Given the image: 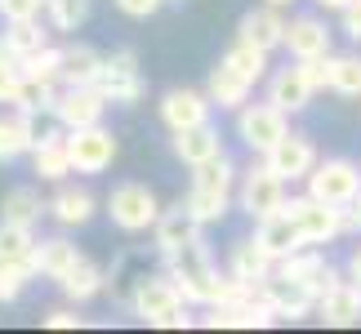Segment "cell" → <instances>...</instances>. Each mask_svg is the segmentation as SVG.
<instances>
[{
  "label": "cell",
  "instance_id": "1",
  "mask_svg": "<svg viewBox=\"0 0 361 334\" xmlns=\"http://www.w3.org/2000/svg\"><path fill=\"white\" fill-rule=\"evenodd\" d=\"M165 276L178 285V295H183L192 308H214V303L237 299L241 290H250V285H237L228 272L214 268L205 241H192L183 249H174V254H165Z\"/></svg>",
  "mask_w": 361,
  "mask_h": 334
},
{
  "label": "cell",
  "instance_id": "2",
  "mask_svg": "<svg viewBox=\"0 0 361 334\" xmlns=\"http://www.w3.org/2000/svg\"><path fill=\"white\" fill-rule=\"evenodd\" d=\"M232 197H237V165H232L228 151H224V156H214V161H205V165L192 170V187H188L183 205L197 214V223L205 228V223H219L228 214Z\"/></svg>",
  "mask_w": 361,
  "mask_h": 334
},
{
  "label": "cell",
  "instance_id": "3",
  "mask_svg": "<svg viewBox=\"0 0 361 334\" xmlns=\"http://www.w3.org/2000/svg\"><path fill=\"white\" fill-rule=\"evenodd\" d=\"M130 308H134V316H143L157 330H188L192 326V312H188L192 303L178 295V285L170 276H143L130 295Z\"/></svg>",
  "mask_w": 361,
  "mask_h": 334
},
{
  "label": "cell",
  "instance_id": "4",
  "mask_svg": "<svg viewBox=\"0 0 361 334\" xmlns=\"http://www.w3.org/2000/svg\"><path fill=\"white\" fill-rule=\"evenodd\" d=\"M237 205L250 214V218H268L276 210H286V178L272 170L268 161L250 165V170L237 174Z\"/></svg>",
  "mask_w": 361,
  "mask_h": 334
},
{
  "label": "cell",
  "instance_id": "5",
  "mask_svg": "<svg viewBox=\"0 0 361 334\" xmlns=\"http://www.w3.org/2000/svg\"><path fill=\"white\" fill-rule=\"evenodd\" d=\"M286 134H290V111H281L276 103L263 99V103H241L237 107V138L250 151L268 156Z\"/></svg>",
  "mask_w": 361,
  "mask_h": 334
},
{
  "label": "cell",
  "instance_id": "6",
  "mask_svg": "<svg viewBox=\"0 0 361 334\" xmlns=\"http://www.w3.org/2000/svg\"><path fill=\"white\" fill-rule=\"evenodd\" d=\"M308 183V192L317 201H326V205H353L361 197V165L348 161V156H326V161H317L312 165V174L303 178Z\"/></svg>",
  "mask_w": 361,
  "mask_h": 334
},
{
  "label": "cell",
  "instance_id": "7",
  "mask_svg": "<svg viewBox=\"0 0 361 334\" xmlns=\"http://www.w3.org/2000/svg\"><path fill=\"white\" fill-rule=\"evenodd\" d=\"M107 103H121V107H134L138 99L147 94V80H143V67H138V54L134 49H112L103 54V67H99V80H94Z\"/></svg>",
  "mask_w": 361,
  "mask_h": 334
},
{
  "label": "cell",
  "instance_id": "8",
  "mask_svg": "<svg viewBox=\"0 0 361 334\" xmlns=\"http://www.w3.org/2000/svg\"><path fill=\"white\" fill-rule=\"evenodd\" d=\"M286 214H290V223L299 228L303 245H330L335 236H343V214H339V205L317 201L312 192H303V197H286Z\"/></svg>",
  "mask_w": 361,
  "mask_h": 334
},
{
  "label": "cell",
  "instance_id": "9",
  "mask_svg": "<svg viewBox=\"0 0 361 334\" xmlns=\"http://www.w3.org/2000/svg\"><path fill=\"white\" fill-rule=\"evenodd\" d=\"M107 218L121 232H147L161 218V201L147 183H116L112 197H107Z\"/></svg>",
  "mask_w": 361,
  "mask_h": 334
},
{
  "label": "cell",
  "instance_id": "10",
  "mask_svg": "<svg viewBox=\"0 0 361 334\" xmlns=\"http://www.w3.org/2000/svg\"><path fill=\"white\" fill-rule=\"evenodd\" d=\"M67 151H72L76 174H103V170H112L121 147H116V134L103 130V120H99V125H85V130H67Z\"/></svg>",
  "mask_w": 361,
  "mask_h": 334
},
{
  "label": "cell",
  "instance_id": "11",
  "mask_svg": "<svg viewBox=\"0 0 361 334\" xmlns=\"http://www.w3.org/2000/svg\"><path fill=\"white\" fill-rule=\"evenodd\" d=\"M112 107L107 94L99 85H59V99H54V120L63 130H85V125H99L103 111Z\"/></svg>",
  "mask_w": 361,
  "mask_h": 334
},
{
  "label": "cell",
  "instance_id": "12",
  "mask_svg": "<svg viewBox=\"0 0 361 334\" xmlns=\"http://www.w3.org/2000/svg\"><path fill=\"white\" fill-rule=\"evenodd\" d=\"M263 299H268V308L276 312V321H303L308 312H317V295L303 281L295 276H281L272 272L268 281H263Z\"/></svg>",
  "mask_w": 361,
  "mask_h": 334
},
{
  "label": "cell",
  "instance_id": "13",
  "mask_svg": "<svg viewBox=\"0 0 361 334\" xmlns=\"http://www.w3.org/2000/svg\"><path fill=\"white\" fill-rule=\"evenodd\" d=\"M210 94L205 89H165L161 94V103H157V111H161V120H165V130H192V125H205L210 120Z\"/></svg>",
  "mask_w": 361,
  "mask_h": 334
},
{
  "label": "cell",
  "instance_id": "14",
  "mask_svg": "<svg viewBox=\"0 0 361 334\" xmlns=\"http://www.w3.org/2000/svg\"><path fill=\"white\" fill-rule=\"evenodd\" d=\"M263 161H268L272 170L286 178V183H303V178L312 174V165H317V143H312L308 134L290 130V134H286V138H281V143H276Z\"/></svg>",
  "mask_w": 361,
  "mask_h": 334
},
{
  "label": "cell",
  "instance_id": "15",
  "mask_svg": "<svg viewBox=\"0 0 361 334\" xmlns=\"http://www.w3.org/2000/svg\"><path fill=\"white\" fill-rule=\"evenodd\" d=\"M317 316H322L330 330L361 326V285L353 281V276H339V281L317 299Z\"/></svg>",
  "mask_w": 361,
  "mask_h": 334
},
{
  "label": "cell",
  "instance_id": "16",
  "mask_svg": "<svg viewBox=\"0 0 361 334\" xmlns=\"http://www.w3.org/2000/svg\"><path fill=\"white\" fill-rule=\"evenodd\" d=\"M32 170L40 183H67V174H76L72 151H67V130H45L32 147Z\"/></svg>",
  "mask_w": 361,
  "mask_h": 334
},
{
  "label": "cell",
  "instance_id": "17",
  "mask_svg": "<svg viewBox=\"0 0 361 334\" xmlns=\"http://www.w3.org/2000/svg\"><path fill=\"white\" fill-rule=\"evenodd\" d=\"M312 80H308V72H303V63L295 58V67H276V72L268 76V103H276L281 111H303L312 103Z\"/></svg>",
  "mask_w": 361,
  "mask_h": 334
},
{
  "label": "cell",
  "instance_id": "18",
  "mask_svg": "<svg viewBox=\"0 0 361 334\" xmlns=\"http://www.w3.org/2000/svg\"><path fill=\"white\" fill-rule=\"evenodd\" d=\"M286 27H290V23H286L281 5H259V9H250L245 18H241L237 36L272 54V49H286Z\"/></svg>",
  "mask_w": 361,
  "mask_h": 334
},
{
  "label": "cell",
  "instance_id": "19",
  "mask_svg": "<svg viewBox=\"0 0 361 334\" xmlns=\"http://www.w3.org/2000/svg\"><path fill=\"white\" fill-rule=\"evenodd\" d=\"M152 236H157V249H161V259H165V254H174V249L201 241V223H197V214H192L183 201H178V205H170V210H161Z\"/></svg>",
  "mask_w": 361,
  "mask_h": 334
},
{
  "label": "cell",
  "instance_id": "20",
  "mask_svg": "<svg viewBox=\"0 0 361 334\" xmlns=\"http://www.w3.org/2000/svg\"><path fill=\"white\" fill-rule=\"evenodd\" d=\"M272 268H276V259L255 241V236H250V241H237V245H232V254H228V276L237 285H250V290H259L263 281H268Z\"/></svg>",
  "mask_w": 361,
  "mask_h": 334
},
{
  "label": "cell",
  "instance_id": "21",
  "mask_svg": "<svg viewBox=\"0 0 361 334\" xmlns=\"http://www.w3.org/2000/svg\"><path fill=\"white\" fill-rule=\"evenodd\" d=\"M286 54H290V58H299V63L330 54V27L322 18H312V13L290 18V27H286Z\"/></svg>",
  "mask_w": 361,
  "mask_h": 334
},
{
  "label": "cell",
  "instance_id": "22",
  "mask_svg": "<svg viewBox=\"0 0 361 334\" xmlns=\"http://www.w3.org/2000/svg\"><path fill=\"white\" fill-rule=\"evenodd\" d=\"M174 156L188 165V170H197V165L224 156V138L210 120L205 125H192V130H174Z\"/></svg>",
  "mask_w": 361,
  "mask_h": 334
},
{
  "label": "cell",
  "instance_id": "23",
  "mask_svg": "<svg viewBox=\"0 0 361 334\" xmlns=\"http://www.w3.org/2000/svg\"><path fill=\"white\" fill-rule=\"evenodd\" d=\"M99 210V201H94L90 187H72V183H59V192L49 197V218L59 223V228H85Z\"/></svg>",
  "mask_w": 361,
  "mask_h": 334
},
{
  "label": "cell",
  "instance_id": "24",
  "mask_svg": "<svg viewBox=\"0 0 361 334\" xmlns=\"http://www.w3.org/2000/svg\"><path fill=\"white\" fill-rule=\"evenodd\" d=\"M40 138V125L32 111H18L13 107V116H0V161H18V156H32Z\"/></svg>",
  "mask_w": 361,
  "mask_h": 334
},
{
  "label": "cell",
  "instance_id": "25",
  "mask_svg": "<svg viewBox=\"0 0 361 334\" xmlns=\"http://www.w3.org/2000/svg\"><path fill=\"white\" fill-rule=\"evenodd\" d=\"M255 241L268 249L272 259H286V254H295V249H303V236H299L295 223H290L286 210H276V214H268V218H259Z\"/></svg>",
  "mask_w": 361,
  "mask_h": 334
},
{
  "label": "cell",
  "instance_id": "26",
  "mask_svg": "<svg viewBox=\"0 0 361 334\" xmlns=\"http://www.w3.org/2000/svg\"><path fill=\"white\" fill-rule=\"evenodd\" d=\"M250 80L241 76V72H232V67L219 58V67L210 72V80H205V94H210V103L214 107H224V111H237L241 103H250Z\"/></svg>",
  "mask_w": 361,
  "mask_h": 334
},
{
  "label": "cell",
  "instance_id": "27",
  "mask_svg": "<svg viewBox=\"0 0 361 334\" xmlns=\"http://www.w3.org/2000/svg\"><path fill=\"white\" fill-rule=\"evenodd\" d=\"M103 281H107L103 268H99V263H90L85 254H80V259L72 263V268H67V272L59 276V290H63V299H67V303H90L94 295H103Z\"/></svg>",
  "mask_w": 361,
  "mask_h": 334
},
{
  "label": "cell",
  "instance_id": "28",
  "mask_svg": "<svg viewBox=\"0 0 361 334\" xmlns=\"http://www.w3.org/2000/svg\"><path fill=\"white\" fill-rule=\"evenodd\" d=\"M103 67V54L94 45H63V63H59V85H94Z\"/></svg>",
  "mask_w": 361,
  "mask_h": 334
},
{
  "label": "cell",
  "instance_id": "29",
  "mask_svg": "<svg viewBox=\"0 0 361 334\" xmlns=\"http://www.w3.org/2000/svg\"><path fill=\"white\" fill-rule=\"evenodd\" d=\"M40 214H49V201H40L36 187H9L0 197V223H18V228H36Z\"/></svg>",
  "mask_w": 361,
  "mask_h": 334
},
{
  "label": "cell",
  "instance_id": "30",
  "mask_svg": "<svg viewBox=\"0 0 361 334\" xmlns=\"http://www.w3.org/2000/svg\"><path fill=\"white\" fill-rule=\"evenodd\" d=\"M80 259L76 241H67V236H49V241H36V276H49V281H59V276L72 268Z\"/></svg>",
  "mask_w": 361,
  "mask_h": 334
},
{
  "label": "cell",
  "instance_id": "31",
  "mask_svg": "<svg viewBox=\"0 0 361 334\" xmlns=\"http://www.w3.org/2000/svg\"><path fill=\"white\" fill-rule=\"evenodd\" d=\"M0 263H18V268L36 272V236H32V228L0 223Z\"/></svg>",
  "mask_w": 361,
  "mask_h": 334
},
{
  "label": "cell",
  "instance_id": "32",
  "mask_svg": "<svg viewBox=\"0 0 361 334\" xmlns=\"http://www.w3.org/2000/svg\"><path fill=\"white\" fill-rule=\"evenodd\" d=\"M54 99H59V85H49V80H36V76H18V85H13L9 103L18 111H32V116H40V111H49L54 116Z\"/></svg>",
  "mask_w": 361,
  "mask_h": 334
},
{
  "label": "cell",
  "instance_id": "33",
  "mask_svg": "<svg viewBox=\"0 0 361 334\" xmlns=\"http://www.w3.org/2000/svg\"><path fill=\"white\" fill-rule=\"evenodd\" d=\"M0 40H5V49L13 54V58H32L36 49L49 45V32L40 27V18H27V23H5Z\"/></svg>",
  "mask_w": 361,
  "mask_h": 334
},
{
  "label": "cell",
  "instance_id": "34",
  "mask_svg": "<svg viewBox=\"0 0 361 334\" xmlns=\"http://www.w3.org/2000/svg\"><path fill=\"white\" fill-rule=\"evenodd\" d=\"M224 63L232 67V72H241L250 85H259L263 76H268V49H259V45H250V40H241L237 36V45H232L228 54H224Z\"/></svg>",
  "mask_w": 361,
  "mask_h": 334
},
{
  "label": "cell",
  "instance_id": "35",
  "mask_svg": "<svg viewBox=\"0 0 361 334\" xmlns=\"http://www.w3.org/2000/svg\"><path fill=\"white\" fill-rule=\"evenodd\" d=\"M45 18L54 32H80L90 18V0H45Z\"/></svg>",
  "mask_w": 361,
  "mask_h": 334
},
{
  "label": "cell",
  "instance_id": "36",
  "mask_svg": "<svg viewBox=\"0 0 361 334\" xmlns=\"http://www.w3.org/2000/svg\"><path fill=\"white\" fill-rule=\"evenodd\" d=\"M330 89H335L339 99H361V54H335Z\"/></svg>",
  "mask_w": 361,
  "mask_h": 334
},
{
  "label": "cell",
  "instance_id": "37",
  "mask_svg": "<svg viewBox=\"0 0 361 334\" xmlns=\"http://www.w3.org/2000/svg\"><path fill=\"white\" fill-rule=\"evenodd\" d=\"M59 63H63V49H59V45H45V49H36L32 58H23V72L36 76V80L59 85Z\"/></svg>",
  "mask_w": 361,
  "mask_h": 334
},
{
  "label": "cell",
  "instance_id": "38",
  "mask_svg": "<svg viewBox=\"0 0 361 334\" xmlns=\"http://www.w3.org/2000/svg\"><path fill=\"white\" fill-rule=\"evenodd\" d=\"M32 276H36V272L18 268V263H0V303H18Z\"/></svg>",
  "mask_w": 361,
  "mask_h": 334
},
{
  "label": "cell",
  "instance_id": "39",
  "mask_svg": "<svg viewBox=\"0 0 361 334\" xmlns=\"http://www.w3.org/2000/svg\"><path fill=\"white\" fill-rule=\"evenodd\" d=\"M45 13V0H0V23H27Z\"/></svg>",
  "mask_w": 361,
  "mask_h": 334
},
{
  "label": "cell",
  "instance_id": "40",
  "mask_svg": "<svg viewBox=\"0 0 361 334\" xmlns=\"http://www.w3.org/2000/svg\"><path fill=\"white\" fill-rule=\"evenodd\" d=\"M18 76H23V58H13V54L5 49V40H0V103H9Z\"/></svg>",
  "mask_w": 361,
  "mask_h": 334
},
{
  "label": "cell",
  "instance_id": "41",
  "mask_svg": "<svg viewBox=\"0 0 361 334\" xmlns=\"http://www.w3.org/2000/svg\"><path fill=\"white\" fill-rule=\"evenodd\" d=\"M45 326H49V330H80V326H85V316H80L76 303H72V308H54V312H45Z\"/></svg>",
  "mask_w": 361,
  "mask_h": 334
},
{
  "label": "cell",
  "instance_id": "42",
  "mask_svg": "<svg viewBox=\"0 0 361 334\" xmlns=\"http://www.w3.org/2000/svg\"><path fill=\"white\" fill-rule=\"evenodd\" d=\"M112 5L125 13V18H152V13H161L165 0H112Z\"/></svg>",
  "mask_w": 361,
  "mask_h": 334
},
{
  "label": "cell",
  "instance_id": "43",
  "mask_svg": "<svg viewBox=\"0 0 361 334\" xmlns=\"http://www.w3.org/2000/svg\"><path fill=\"white\" fill-rule=\"evenodd\" d=\"M339 18H343V36L361 40V0H348V5L339 9Z\"/></svg>",
  "mask_w": 361,
  "mask_h": 334
},
{
  "label": "cell",
  "instance_id": "44",
  "mask_svg": "<svg viewBox=\"0 0 361 334\" xmlns=\"http://www.w3.org/2000/svg\"><path fill=\"white\" fill-rule=\"evenodd\" d=\"M348 276H353V281L361 285V245H357L353 254H348Z\"/></svg>",
  "mask_w": 361,
  "mask_h": 334
},
{
  "label": "cell",
  "instance_id": "45",
  "mask_svg": "<svg viewBox=\"0 0 361 334\" xmlns=\"http://www.w3.org/2000/svg\"><path fill=\"white\" fill-rule=\"evenodd\" d=\"M317 5H322V9H335V13H339L343 5H348V0H317Z\"/></svg>",
  "mask_w": 361,
  "mask_h": 334
},
{
  "label": "cell",
  "instance_id": "46",
  "mask_svg": "<svg viewBox=\"0 0 361 334\" xmlns=\"http://www.w3.org/2000/svg\"><path fill=\"white\" fill-rule=\"evenodd\" d=\"M263 5H290V0H263Z\"/></svg>",
  "mask_w": 361,
  "mask_h": 334
}]
</instances>
